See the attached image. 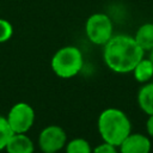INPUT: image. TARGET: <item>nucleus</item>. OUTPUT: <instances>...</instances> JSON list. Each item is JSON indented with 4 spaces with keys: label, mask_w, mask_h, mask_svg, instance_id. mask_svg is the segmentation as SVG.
I'll return each mask as SVG.
<instances>
[{
    "label": "nucleus",
    "mask_w": 153,
    "mask_h": 153,
    "mask_svg": "<svg viewBox=\"0 0 153 153\" xmlns=\"http://www.w3.org/2000/svg\"><path fill=\"white\" fill-rule=\"evenodd\" d=\"M117 148L120 149V153H149L152 143L147 135L130 133Z\"/></svg>",
    "instance_id": "obj_7"
},
{
    "label": "nucleus",
    "mask_w": 153,
    "mask_h": 153,
    "mask_svg": "<svg viewBox=\"0 0 153 153\" xmlns=\"http://www.w3.org/2000/svg\"><path fill=\"white\" fill-rule=\"evenodd\" d=\"M67 143V134L56 124L44 127L38 135V146L42 152H59Z\"/></svg>",
    "instance_id": "obj_6"
},
{
    "label": "nucleus",
    "mask_w": 153,
    "mask_h": 153,
    "mask_svg": "<svg viewBox=\"0 0 153 153\" xmlns=\"http://www.w3.org/2000/svg\"><path fill=\"white\" fill-rule=\"evenodd\" d=\"M92 153H118V151H117L116 146L110 145V143L103 141V143L96 146L92 149Z\"/></svg>",
    "instance_id": "obj_15"
},
{
    "label": "nucleus",
    "mask_w": 153,
    "mask_h": 153,
    "mask_svg": "<svg viewBox=\"0 0 153 153\" xmlns=\"http://www.w3.org/2000/svg\"><path fill=\"white\" fill-rule=\"evenodd\" d=\"M13 135V131L6 120V116L0 115V151H4L8 140Z\"/></svg>",
    "instance_id": "obj_13"
},
{
    "label": "nucleus",
    "mask_w": 153,
    "mask_h": 153,
    "mask_svg": "<svg viewBox=\"0 0 153 153\" xmlns=\"http://www.w3.org/2000/svg\"><path fill=\"white\" fill-rule=\"evenodd\" d=\"M146 130L148 136L153 137V115H148V118L146 121Z\"/></svg>",
    "instance_id": "obj_16"
},
{
    "label": "nucleus",
    "mask_w": 153,
    "mask_h": 153,
    "mask_svg": "<svg viewBox=\"0 0 153 153\" xmlns=\"http://www.w3.org/2000/svg\"><path fill=\"white\" fill-rule=\"evenodd\" d=\"M85 35L94 45H104L114 36V23L103 12H96L87 17L85 22Z\"/></svg>",
    "instance_id": "obj_4"
},
{
    "label": "nucleus",
    "mask_w": 153,
    "mask_h": 153,
    "mask_svg": "<svg viewBox=\"0 0 153 153\" xmlns=\"http://www.w3.org/2000/svg\"><path fill=\"white\" fill-rule=\"evenodd\" d=\"M137 104L145 114L153 115V82H145L140 87L137 92Z\"/></svg>",
    "instance_id": "obj_10"
},
{
    "label": "nucleus",
    "mask_w": 153,
    "mask_h": 153,
    "mask_svg": "<svg viewBox=\"0 0 153 153\" xmlns=\"http://www.w3.org/2000/svg\"><path fill=\"white\" fill-rule=\"evenodd\" d=\"M131 73L134 75V79L137 82L140 84L148 82L153 76V62L149 59L142 57L137 62V65L134 67Z\"/></svg>",
    "instance_id": "obj_11"
},
{
    "label": "nucleus",
    "mask_w": 153,
    "mask_h": 153,
    "mask_svg": "<svg viewBox=\"0 0 153 153\" xmlns=\"http://www.w3.org/2000/svg\"><path fill=\"white\" fill-rule=\"evenodd\" d=\"M65 148L66 153H92L90 142L82 137H75L67 141Z\"/></svg>",
    "instance_id": "obj_12"
},
{
    "label": "nucleus",
    "mask_w": 153,
    "mask_h": 153,
    "mask_svg": "<svg viewBox=\"0 0 153 153\" xmlns=\"http://www.w3.org/2000/svg\"><path fill=\"white\" fill-rule=\"evenodd\" d=\"M13 36V25L10 20L0 18V43H6Z\"/></svg>",
    "instance_id": "obj_14"
},
{
    "label": "nucleus",
    "mask_w": 153,
    "mask_h": 153,
    "mask_svg": "<svg viewBox=\"0 0 153 153\" xmlns=\"http://www.w3.org/2000/svg\"><path fill=\"white\" fill-rule=\"evenodd\" d=\"M148 59H149V60L153 62V48L149 50V57H148Z\"/></svg>",
    "instance_id": "obj_17"
},
{
    "label": "nucleus",
    "mask_w": 153,
    "mask_h": 153,
    "mask_svg": "<svg viewBox=\"0 0 153 153\" xmlns=\"http://www.w3.org/2000/svg\"><path fill=\"white\" fill-rule=\"evenodd\" d=\"M97 128L104 142L118 147L131 133V123L127 114L116 108H108L100 112Z\"/></svg>",
    "instance_id": "obj_2"
},
{
    "label": "nucleus",
    "mask_w": 153,
    "mask_h": 153,
    "mask_svg": "<svg viewBox=\"0 0 153 153\" xmlns=\"http://www.w3.org/2000/svg\"><path fill=\"white\" fill-rule=\"evenodd\" d=\"M42 153H57V152H42Z\"/></svg>",
    "instance_id": "obj_18"
},
{
    "label": "nucleus",
    "mask_w": 153,
    "mask_h": 153,
    "mask_svg": "<svg viewBox=\"0 0 153 153\" xmlns=\"http://www.w3.org/2000/svg\"><path fill=\"white\" fill-rule=\"evenodd\" d=\"M50 66L55 75L61 79L76 76L84 67V56L81 50L75 45H65L55 51Z\"/></svg>",
    "instance_id": "obj_3"
},
{
    "label": "nucleus",
    "mask_w": 153,
    "mask_h": 153,
    "mask_svg": "<svg viewBox=\"0 0 153 153\" xmlns=\"http://www.w3.org/2000/svg\"><path fill=\"white\" fill-rule=\"evenodd\" d=\"M145 56V51L133 36L126 33L114 35L103 45V60L109 69L126 74L133 72L137 62Z\"/></svg>",
    "instance_id": "obj_1"
},
{
    "label": "nucleus",
    "mask_w": 153,
    "mask_h": 153,
    "mask_svg": "<svg viewBox=\"0 0 153 153\" xmlns=\"http://www.w3.org/2000/svg\"><path fill=\"white\" fill-rule=\"evenodd\" d=\"M133 37L145 53L149 51L153 48V23L142 24Z\"/></svg>",
    "instance_id": "obj_9"
},
{
    "label": "nucleus",
    "mask_w": 153,
    "mask_h": 153,
    "mask_svg": "<svg viewBox=\"0 0 153 153\" xmlns=\"http://www.w3.org/2000/svg\"><path fill=\"white\" fill-rule=\"evenodd\" d=\"M13 133H27L35 123V110L25 102L16 103L6 115Z\"/></svg>",
    "instance_id": "obj_5"
},
{
    "label": "nucleus",
    "mask_w": 153,
    "mask_h": 153,
    "mask_svg": "<svg viewBox=\"0 0 153 153\" xmlns=\"http://www.w3.org/2000/svg\"><path fill=\"white\" fill-rule=\"evenodd\" d=\"M5 151L7 153H33L35 145L26 133H13L5 147Z\"/></svg>",
    "instance_id": "obj_8"
}]
</instances>
